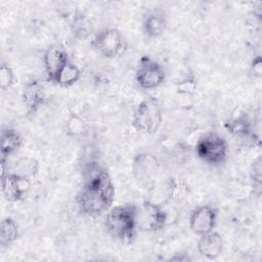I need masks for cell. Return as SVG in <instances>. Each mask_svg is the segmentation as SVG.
I'll return each mask as SVG.
<instances>
[{
  "label": "cell",
  "mask_w": 262,
  "mask_h": 262,
  "mask_svg": "<svg viewBox=\"0 0 262 262\" xmlns=\"http://www.w3.org/2000/svg\"><path fill=\"white\" fill-rule=\"evenodd\" d=\"M163 123V113L155 97H145L136 106L131 124L139 133L152 135L159 131Z\"/></svg>",
  "instance_id": "obj_3"
},
{
  "label": "cell",
  "mask_w": 262,
  "mask_h": 262,
  "mask_svg": "<svg viewBox=\"0 0 262 262\" xmlns=\"http://www.w3.org/2000/svg\"><path fill=\"white\" fill-rule=\"evenodd\" d=\"M115 185L108 172L97 165H91L86 172L85 183L76 196L81 214L96 217L106 213L113 206Z\"/></svg>",
  "instance_id": "obj_1"
},
{
  "label": "cell",
  "mask_w": 262,
  "mask_h": 262,
  "mask_svg": "<svg viewBox=\"0 0 262 262\" xmlns=\"http://www.w3.org/2000/svg\"><path fill=\"white\" fill-rule=\"evenodd\" d=\"M218 220V209L213 205H201L195 207L188 218L189 229L198 236L215 230Z\"/></svg>",
  "instance_id": "obj_9"
},
{
  "label": "cell",
  "mask_w": 262,
  "mask_h": 262,
  "mask_svg": "<svg viewBox=\"0 0 262 262\" xmlns=\"http://www.w3.org/2000/svg\"><path fill=\"white\" fill-rule=\"evenodd\" d=\"M66 132L71 137L79 138L86 134L87 124L79 115L72 114L66 123Z\"/></svg>",
  "instance_id": "obj_20"
},
{
  "label": "cell",
  "mask_w": 262,
  "mask_h": 262,
  "mask_svg": "<svg viewBox=\"0 0 262 262\" xmlns=\"http://www.w3.org/2000/svg\"><path fill=\"white\" fill-rule=\"evenodd\" d=\"M252 179L254 181V184L260 187L261 185V179H262V173H261V159L258 158L256 161H254L252 166Z\"/></svg>",
  "instance_id": "obj_24"
},
{
  "label": "cell",
  "mask_w": 262,
  "mask_h": 262,
  "mask_svg": "<svg viewBox=\"0 0 262 262\" xmlns=\"http://www.w3.org/2000/svg\"><path fill=\"white\" fill-rule=\"evenodd\" d=\"M167 27V17L161 9L147 11L142 18L141 29L145 37L154 39L163 35Z\"/></svg>",
  "instance_id": "obj_14"
},
{
  "label": "cell",
  "mask_w": 262,
  "mask_h": 262,
  "mask_svg": "<svg viewBox=\"0 0 262 262\" xmlns=\"http://www.w3.org/2000/svg\"><path fill=\"white\" fill-rule=\"evenodd\" d=\"M198 87V80L194 76H187L179 81L176 85V90L179 94L189 95L194 93Z\"/></svg>",
  "instance_id": "obj_22"
},
{
  "label": "cell",
  "mask_w": 262,
  "mask_h": 262,
  "mask_svg": "<svg viewBox=\"0 0 262 262\" xmlns=\"http://www.w3.org/2000/svg\"><path fill=\"white\" fill-rule=\"evenodd\" d=\"M19 235V228L12 217H5L0 224V246L7 248L13 244Z\"/></svg>",
  "instance_id": "obj_18"
},
{
  "label": "cell",
  "mask_w": 262,
  "mask_h": 262,
  "mask_svg": "<svg viewBox=\"0 0 262 262\" xmlns=\"http://www.w3.org/2000/svg\"><path fill=\"white\" fill-rule=\"evenodd\" d=\"M196 157L203 162L219 166L225 163L228 156V143L226 139L217 132H207L196 141L194 146Z\"/></svg>",
  "instance_id": "obj_4"
},
{
  "label": "cell",
  "mask_w": 262,
  "mask_h": 262,
  "mask_svg": "<svg viewBox=\"0 0 262 262\" xmlns=\"http://www.w3.org/2000/svg\"><path fill=\"white\" fill-rule=\"evenodd\" d=\"M168 215L162 205L144 200L139 206L136 205L137 230L143 232L160 231L166 226Z\"/></svg>",
  "instance_id": "obj_5"
},
{
  "label": "cell",
  "mask_w": 262,
  "mask_h": 262,
  "mask_svg": "<svg viewBox=\"0 0 262 262\" xmlns=\"http://www.w3.org/2000/svg\"><path fill=\"white\" fill-rule=\"evenodd\" d=\"M104 226L112 237L122 243H131L138 231L136 205L124 204L112 206L106 212Z\"/></svg>",
  "instance_id": "obj_2"
},
{
  "label": "cell",
  "mask_w": 262,
  "mask_h": 262,
  "mask_svg": "<svg viewBox=\"0 0 262 262\" xmlns=\"http://www.w3.org/2000/svg\"><path fill=\"white\" fill-rule=\"evenodd\" d=\"M132 172L135 180L143 187L150 188L155 183L160 170V163L156 156L142 151L132 160Z\"/></svg>",
  "instance_id": "obj_8"
},
{
  "label": "cell",
  "mask_w": 262,
  "mask_h": 262,
  "mask_svg": "<svg viewBox=\"0 0 262 262\" xmlns=\"http://www.w3.org/2000/svg\"><path fill=\"white\" fill-rule=\"evenodd\" d=\"M39 169V162L32 157L18 158L13 162V164L10 167L8 166V172L30 179H32V177H35L38 174Z\"/></svg>",
  "instance_id": "obj_16"
},
{
  "label": "cell",
  "mask_w": 262,
  "mask_h": 262,
  "mask_svg": "<svg viewBox=\"0 0 262 262\" xmlns=\"http://www.w3.org/2000/svg\"><path fill=\"white\" fill-rule=\"evenodd\" d=\"M166 79L164 67L149 55H142L136 66L135 82L144 90H150L161 86Z\"/></svg>",
  "instance_id": "obj_6"
},
{
  "label": "cell",
  "mask_w": 262,
  "mask_h": 262,
  "mask_svg": "<svg viewBox=\"0 0 262 262\" xmlns=\"http://www.w3.org/2000/svg\"><path fill=\"white\" fill-rule=\"evenodd\" d=\"M14 81L15 75L12 68L6 62H2L0 67V88L5 91L12 87Z\"/></svg>",
  "instance_id": "obj_21"
},
{
  "label": "cell",
  "mask_w": 262,
  "mask_h": 262,
  "mask_svg": "<svg viewBox=\"0 0 262 262\" xmlns=\"http://www.w3.org/2000/svg\"><path fill=\"white\" fill-rule=\"evenodd\" d=\"M223 248V237L215 230L199 236V241L196 243V250L199 254L208 260H216L222 254Z\"/></svg>",
  "instance_id": "obj_13"
},
{
  "label": "cell",
  "mask_w": 262,
  "mask_h": 262,
  "mask_svg": "<svg viewBox=\"0 0 262 262\" xmlns=\"http://www.w3.org/2000/svg\"><path fill=\"white\" fill-rule=\"evenodd\" d=\"M249 76L254 79L258 80L262 77V58L261 55H256L252 58L249 67Z\"/></svg>",
  "instance_id": "obj_23"
},
{
  "label": "cell",
  "mask_w": 262,
  "mask_h": 262,
  "mask_svg": "<svg viewBox=\"0 0 262 262\" xmlns=\"http://www.w3.org/2000/svg\"><path fill=\"white\" fill-rule=\"evenodd\" d=\"M191 258L186 254V253H177L175 254L173 257L170 258V261H183V262H186V261H190Z\"/></svg>",
  "instance_id": "obj_25"
},
{
  "label": "cell",
  "mask_w": 262,
  "mask_h": 262,
  "mask_svg": "<svg viewBox=\"0 0 262 262\" xmlns=\"http://www.w3.org/2000/svg\"><path fill=\"white\" fill-rule=\"evenodd\" d=\"M21 98L28 113L35 114L38 112L46 100V91L43 83L38 79L28 81L23 87Z\"/></svg>",
  "instance_id": "obj_12"
},
{
  "label": "cell",
  "mask_w": 262,
  "mask_h": 262,
  "mask_svg": "<svg viewBox=\"0 0 262 262\" xmlns=\"http://www.w3.org/2000/svg\"><path fill=\"white\" fill-rule=\"evenodd\" d=\"M81 78V71L79 67L71 60L59 71L53 84L62 88H69L75 85Z\"/></svg>",
  "instance_id": "obj_17"
},
{
  "label": "cell",
  "mask_w": 262,
  "mask_h": 262,
  "mask_svg": "<svg viewBox=\"0 0 262 262\" xmlns=\"http://www.w3.org/2000/svg\"><path fill=\"white\" fill-rule=\"evenodd\" d=\"M92 47L105 58L120 56L126 48L123 33L117 28H104L96 33L92 40Z\"/></svg>",
  "instance_id": "obj_7"
},
{
  "label": "cell",
  "mask_w": 262,
  "mask_h": 262,
  "mask_svg": "<svg viewBox=\"0 0 262 262\" xmlns=\"http://www.w3.org/2000/svg\"><path fill=\"white\" fill-rule=\"evenodd\" d=\"M23 144V136L13 128H3L0 135L1 160L8 161V158L16 152Z\"/></svg>",
  "instance_id": "obj_15"
},
{
  "label": "cell",
  "mask_w": 262,
  "mask_h": 262,
  "mask_svg": "<svg viewBox=\"0 0 262 262\" xmlns=\"http://www.w3.org/2000/svg\"><path fill=\"white\" fill-rule=\"evenodd\" d=\"M32 186L30 178L6 172L1 175V191L9 203H17L25 199Z\"/></svg>",
  "instance_id": "obj_10"
},
{
  "label": "cell",
  "mask_w": 262,
  "mask_h": 262,
  "mask_svg": "<svg viewBox=\"0 0 262 262\" xmlns=\"http://www.w3.org/2000/svg\"><path fill=\"white\" fill-rule=\"evenodd\" d=\"M70 61L67 49L61 44H52L44 52L43 66L46 80L53 83L59 71Z\"/></svg>",
  "instance_id": "obj_11"
},
{
  "label": "cell",
  "mask_w": 262,
  "mask_h": 262,
  "mask_svg": "<svg viewBox=\"0 0 262 262\" xmlns=\"http://www.w3.org/2000/svg\"><path fill=\"white\" fill-rule=\"evenodd\" d=\"M227 127H228L229 132L234 137H236L241 140H247V141L258 140L257 135L255 134V132L252 129L251 123L247 119H244V118L235 119V120L231 121L230 123H228Z\"/></svg>",
  "instance_id": "obj_19"
}]
</instances>
